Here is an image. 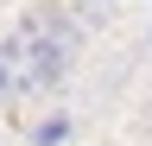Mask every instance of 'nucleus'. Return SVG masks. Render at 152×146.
<instances>
[{
	"label": "nucleus",
	"mask_w": 152,
	"mask_h": 146,
	"mask_svg": "<svg viewBox=\"0 0 152 146\" xmlns=\"http://www.w3.org/2000/svg\"><path fill=\"white\" fill-rule=\"evenodd\" d=\"M26 70H32V83L51 89V83L70 70V38H32V45H26Z\"/></svg>",
	"instance_id": "nucleus-1"
},
{
	"label": "nucleus",
	"mask_w": 152,
	"mask_h": 146,
	"mask_svg": "<svg viewBox=\"0 0 152 146\" xmlns=\"http://www.w3.org/2000/svg\"><path fill=\"white\" fill-rule=\"evenodd\" d=\"M64 140H70V121L64 114H51L45 127H32V146H64Z\"/></svg>",
	"instance_id": "nucleus-2"
},
{
	"label": "nucleus",
	"mask_w": 152,
	"mask_h": 146,
	"mask_svg": "<svg viewBox=\"0 0 152 146\" xmlns=\"http://www.w3.org/2000/svg\"><path fill=\"white\" fill-rule=\"evenodd\" d=\"M13 95V70H7V57H0V102Z\"/></svg>",
	"instance_id": "nucleus-3"
}]
</instances>
